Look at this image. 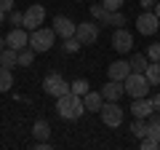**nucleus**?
<instances>
[{"label":"nucleus","instance_id":"1","mask_svg":"<svg viewBox=\"0 0 160 150\" xmlns=\"http://www.w3.org/2000/svg\"><path fill=\"white\" fill-rule=\"evenodd\" d=\"M56 113L64 121H78V118L86 113L83 97H80V94H72V91H67L64 97H56Z\"/></svg>","mask_w":160,"mask_h":150},{"label":"nucleus","instance_id":"2","mask_svg":"<svg viewBox=\"0 0 160 150\" xmlns=\"http://www.w3.org/2000/svg\"><path fill=\"white\" fill-rule=\"evenodd\" d=\"M56 43V32H53V27H38L29 32V48H32L35 54H46L51 51V46Z\"/></svg>","mask_w":160,"mask_h":150},{"label":"nucleus","instance_id":"3","mask_svg":"<svg viewBox=\"0 0 160 150\" xmlns=\"http://www.w3.org/2000/svg\"><path fill=\"white\" fill-rule=\"evenodd\" d=\"M123 86H126V94L133 97V99L147 97V91H149V81H147V75H144V72H131L126 81H123Z\"/></svg>","mask_w":160,"mask_h":150},{"label":"nucleus","instance_id":"4","mask_svg":"<svg viewBox=\"0 0 160 150\" xmlns=\"http://www.w3.org/2000/svg\"><path fill=\"white\" fill-rule=\"evenodd\" d=\"M123 113H126V110L120 107L118 102H107V99L102 102V110H99L102 123H104V126H109V129H118L120 123H123Z\"/></svg>","mask_w":160,"mask_h":150},{"label":"nucleus","instance_id":"5","mask_svg":"<svg viewBox=\"0 0 160 150\" xmlns=\"http://www.w3.org/2000/svg\"><path fill=\"white\" fill-rule=\"evenodd\" d=\"M75 38L80 40V46H93L99 40V24L96 22H80L75 27Z\"/></svg>","mask_w":160,"mask_h":150},{"label":"nucleus","instance_id":"6","mask_svg":"<svg viewBox=\"0 0 160 150\" xmlns=\"http://www.w3.org/2000/svg\"><path fill=\"white\" fill-rule=\"evenodd\" d=\"M43 91L51 94V97H64V94L69 91V83L64 81L59 72H48L46 81H43Z\"/></svg>","mask_w":160,"mask_h":150},{"label":"nucleus","instance_id":"7","mask_svg":"<svg viewBox=\"0 0 160 150\" xmlns=\"http://www.w3.org/2000/svg\"><path fill=\"white\" fill-rule=\"evenodd\" d=\"M43 22H46V8L40 6V3H35V6H29L27 11H24V24L22 27L32 32V29H38Z\"/></svg>","mask_w":160,"mask_h":150},{"label":"nucleus","instance_id":"8","mask_svg":"<svg viewBox=\"0 0 160 150\" xmlns=\"http://www.w3.org/2000/svg\"><path fill=\"white\" fill-rule=\"evenodd\" d=\"M112 48L118 54H128L133 48V35L128 32L126 27H115V35H112Z\"/></svg>","mask_w":160,"mask_h":150},{"label":"nucleus","instance_id":"9","mask_svg":"<svg viewBox=\"0 0 160 150\" xmlns=\"http://www.w3.org/2000/svg\"><path fill=\"white\" fill-rule=\"evenodd\" d=\"M158 27H160V19L155 16V11H142V13H139L136 29L142 35H155V32H158Z\"/></svg>","mask_w":160,"mask_h":150},{"label":"nucleus","instance_id":"10","mask_svg":"<svg viewBox=\"0 0 160 150\" xmlns=\"http://www.w3.org/2000/svg\"><path fill=\"white\" fill-rule=\"evenodd\" d=\"M6 46L13 48V51H22L24 46H29V29H24V27H13L11 32L6 35Z\"/></svg>","mask_w":160,"mask_h":150},{"label":"nucleus","instance_id":"11","mask_svg":"<svg viewBox=\"0 0 160 150\" xmlns=\"http://www.w3.org/2000/svg\"><path fill=\"white\" fill-rule=\"evenodd\" d=\"M107 75L112 78V81H126L128 75H131V62H128V59H118V62H112L107 67Z\"/></svg>","mask_w":160,"mask_h":150},{"label":"nucleus","instance_id":"12","mask_svg":"<svg viewBox=\"0 0 160 150\" xmlns=\"http://www.w3.org/2000/svg\"><path fill=\"white\" fill-rule=\"evenodd\" d=\"M123 94H126L123 81H112V78H109V83H104V86H102V97L107 99V102H118Z\"/></svg>","mask_w":160,"mask_h":150},{"label":"nucleus","instance_id":"13","mask_svg":"<svg viewBox=\"0 0 160 150\" xmlns=\"http://www.w3.org/2000/svg\"><path fill=\"white\" fill-rule=\"evenodd\" d=\"M131 113H133V118H147V115L155 113V102L149 97H139V99H133Z\"/></svg>","mask_w":160,"mask_h":150},{"label":"nucleus","instance_id":"14","mask_svg":"<svg viewBox=\"0 0 160 150\" xmlns=\"http://www.w3.org/2000/svg\"><path fill=\"white\" fill-rule=\"evenodd\" d=\"M75 27H78V24H75L69 16H56V19H53V32H56L59 38H72Z\"/></svg>","mask_w":160,"mask_h":150},{"label":"nucleus","instance_id":"15","mask_svg":"<svg viewBox=\"0 0 160 150\" xmlns=\"http://www.w3.org/2000/svg\"><path fill=\"white\" fill-rule=\"evenodd\" d=\"M102 102H104L102 91H91V88H88V91L83 94V104H86V110H91V113H99V110H102Z\"/></svg>","mask_w":160,"mask_h":150},{"label":"nucleus","instance_id":"16","mask_svg":"<svg viewBox=\"0 0 160 150\" xmlns=\"http://www.w3.org/2000/svg\"><path fill=\"white\" fill-rule=\"evenodd\" d=\"M19 64V51H13V48H3L0 51V67H16Z\"/></svg>","mask_w":160,"mask_h":150},{"label":"nucleus","instance_id":"17","mask_svg":"<svg viewBox=\"0 0 160 150\" xmlns=\"http://www.w3.org/2000/svg\"><path fill=\"white\" fill-rule=\"evenodd\" d=\"M144 75H147L149 86H160V62H149L147 70H144Z\"/></svg>","mask_w":160,"mask_h":150},{"label":"nucleus","instance_id":"18","mask_svg":"<svg viewBox=\"0 0 160 150\" xmlns=\"http://www.w3.org/2000/svg\"><path fill=\"white\" fill-rule=\"evenodd\" d=\"M102 22L109 24V27H123V24H126V13L123 11H107V16H104Z\"/></svg>","mask_w":160,"mask_h":150},{"label":"nucleus","instance_id":"19","mask_svg":"<svg viewBox=\"0 0 160 150\" xmlns=\"http://www.w3.org/2000/svg\"><path fill=\"white\" fill-rule=\"evenodd\" d=\"M128 62H131V72H144V70H147V64H149V59L144 56V54H133Z\"/></svg>","mask_w":160,"mask_h":150},{"label":"nucleus","instance_id":"20","mask_svg":"<svg viewBox=\"0 0 160 150\" xmlns=\"http://www.w3.org/2000/svg\"><path fill=\"white\" fill-rule=\"evenodd\" d=\"M32 134H35V139H48V137H51V126H48V121H35Z\"/></svg>","mask_w":160,"mask_h":150},{"label":"nucleus","instance_id":"21","mask_svg":"<svg viewBox=\"0 0 160 150\" xmlns=\"http://www.w3.org/2000/svg\"><path fill=\"white\" fill-rule=\"evenodd\" d=\"M32 62H35V51L29 46H24L22 51H19V67H29Z\"/></svg>","mask_w":160,"mask_h":150},{"label":"nucleus","instance_id":"22","mask_svg":"<svg viewBox=\"0 0 160 150\" xmlns=\"http://www.w3.org/2000/svg\"><path fill=\"white\" fill-rule=\"evenodd\" d=\"M13 86V75L8 67H0V91H8Z\"/></svg>","mask_w":160,"mask_h":150},{"label":"nucleus","instance_id":"23","mask_svg":"<svg viewBox=\"0 0 160 150\" xmlns=\"http://www.w3.org/2000/svg\"><path fill=\"white\" fill-rule=\"evenodd\" d=\"M147 126H149V123H144V118H136V121L131 123V134H133V137H139V139H142L144 134H147Z\"/></svg>","mask_w":160,"mask_h":150},{"label":"nucleus","instance_id":"24","mask_svg":"<svg viewBox=\"0 0 160 150\" xmlns=\"http://www.w3.org/2000/svg\"><path fill=\"white\" fill-rule=\"evenodd\" d=\"M88 88H91V86H88V81H86V78H78L75 83H69V91H72V94H80V97H83V94H86Z\"/></svg>","mask_w":160,"mask_h":150},{"label":"nucleus","instance_id":"25","mask_svg":"<svg viewBox=\"0 0 160 150\" xmlns=\"http://www.w3.org/2000/svg\"><path fill=\"white\" fill-rule=\"evenodd\" d=\"M147 134H149V137H155V139L160 142V115H155L152 121H149V126H147Z\"/></svg>","mask_w":160,"mask_h":150},{"label":"nucleus","instance_id":"26","mask_svg":"<svg viewBox=\"0 0 160 150\" xmlns=\"http://www.w3.org/2000/svg\"><path fill=\"white\" fill-rule=\"evenodd\" d=\"M64 51H67V54H75V51H80V40L75 38V35H72V38H64Z\"/></svg>","mask_w":160,"mask_h":150},{"label":"nucleus","instance_id":"27","mask_svg":"<svg viewBox=\"0 0 160 150\" xmlns=\"http://www.w3.org/2000/svg\"><path fill=\"white\" fill-rule=\"evenodd\" d=\"M158 147H160V142L155 137H149V134L142 137V150H158Z\"/></svg>","mask_w":160,"mask_h":150},{"label":"nucleus","instance_id":"28","mask_svg":"<svg viewBox=\"0 0 160 150\" xmlns=\"http://www.w3.org/2000/svg\"><path fill=\"white\" fill-rule=\"evenodd\" d=\"M123 3H126V0H102V6L107 8V11H123Z\"/></svg>","mask_w":160,"mask_h":150},{"label":"nucleus","instance_id":"29","mask_svg":"<svg viewBox=\"0 0 160 150\" xmlns=\"http://www.w3.org/2000/svg\"><path fill=\"white\" fill-rule=\"evenodd\" d=\"M8 24H13V27H22V24H24V13H19V11H8Z\"/></svg>","mask_w":160,"mask_h":150},{"label":"nucleus","instance_id":"30","mask_svg":"<svg viewBox=\"0 0 160 150\" xmlns=\"http://www.w3.org/2000/svg\"><path fill=\"white\" fill-rule=\"evenodd\" d=\"M147 59L149 62H160V43H152L147 48Z\"/></svg>","mask_w":160,"mask_h":150},{"label":"nucleus","instance_id":"31","mask_svg":"<svg viewBox=\"0 0 160 150\" xmlns=\"http://www.w3.org/2000/svg\"><path fill=\"white\" fill-rule=\"evenodd\" d=\"M91 16L93 19H104V16H107V8L99 6V3H93V6H91Z\"/></svg>","mask_w":160,"mask_h":150},{"label":"nucleus","instance_id":"32","mask_svg":"<svg viewBox=\"0 0 160 150\" xmlns=\"http://www.w3.org/2000/svg\"><path fill=\"white\" fill-rule=\"evenodd\" d=\"M0 11H13V0H0Z\"/></svg>","mask_w":160,"mask_h":150},{"label":"nucleus","instance_id":"33","mask_svg":"<svg viewBox=\"0 0 160 150\" xmlns=\"http://www.w3.org/2000/svg\"><path fill=\"white\" fill-rule=\"evenodd\" d=\"M155 3H158V0H139V6H142L144 11H149V8H155Z\"/></svg>","mask_w":160,"mask_h":150},{"label":"nucleus","instance_id":"34","mask_svg":"<svg viewBox=\"0 0 160 150\" xmlns=\"http://www.w3.org/2000/svg\"><path fill=\"white\" fill-rule=\"evenodd\" d=\"M152 102H155V113H160V91L152 97Z\"/></svg>","mask_w":160,"mask_h":150},{"label":"nucleus","instance_id":"35","mask_svg":"<svg viewBox=\"0 0 160 150\" xmlns=\"http://www.w3.org/2000/svg\"><path fill=\"white\" fill-rule=\"evenodd\" d=\"M155 16L160 19V3H155Z\"/></svg>","mask_w":160,"mask_h":150},{"label":"nucleus","instance_id":"36","mask_svg":"<svg viewBox=\"0 0 160 150\" xmlns=\"http://www.w3.org/2000/svg\"><path fill=\"white\" fill-rule=\"evenodd\" d=\"M3 48H6V38H0V51H3Z\"/></svg>","mask_w":160,"mask_h":150},{"label":"nucleus","instance_id":"37","mask_svg":"<svg viewBox=\"0 0 160 150\" xmlns=\"http://www.w3.org/2000/svg\"><path fill=\"white\" fill-rule=\"evenodd\" d=\"M0 22H6V11H0Z\"/></svg>","mask_w":160,"mask_h":150}]
</instances>
